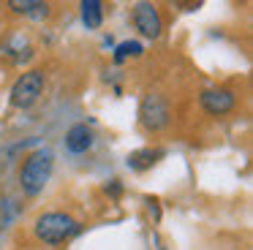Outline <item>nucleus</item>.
I'll list each match as a JSON object with an SVG mask.
<instances>
[{
    "instance_id": "nucleus-1",
    "label": "nucleus",
    "mask_w": 253,
    "mask_h": 250,
    "mask_svg": "<svg viewBox=\"0 0 253 250\" xmlns=\"http://www.w3.org/2000/svg\"><path fill=\"white\" fill-rule=\"evenodd\" d=\"M55 168V152L49 147H39L33 150L19 166V188L25 196H39L46 188Z\"/></svg>"
},
{
    "instance_id": "nucleus-2",
    "label": "nucleus",
    "mask_w": 253,
    "mask_h": 250,
    "mask_svg": "<svg viewBox=\"0 0 253 250\" xmlns=\"http://www.w3.org/2000/svg\"><path fill=\"white\" fill-rule=\"evenodd\" d=\"M33 231L41 242L60 245V242H68V239L77 237V234L82 231V226H79L77 217L66 215V212H44V215L36 217Z\"/></svg>"
},
{
    "instance_id": "nucleus-3",
    "label": "nucleus",
    "mask_w": 253,
    "mask_h": 250,
    "mask_svg": "<svg viewBox=\"0 0 253 250\" xmlns=\"http://www.w3.org/2000/svg\"><path fill=\"white\" fill-rule=\"evenodd\" d=\"M44 71L33 68V71H25L22 76H19L17 82H14L11 87V106L14 109H30L36 101L41 98V92H44Z\"/></svg>"
},
{
    "instance_id": "nucleus-4",
    "label": "nucleus",
    "mask_w": 253,
    "mask_h": 250,
    "mask_svg": "<svg viewBox=\"0 0 253 250\" xmlns=\"http://www.w3.org/2000/svg\"><path fill=\"white\" fill-rule=\"evenodd\" d=\"M169 120H171V112H169V103L164 101V95L150 92L142 101V106H139V123H142V128L155 133V130H164L169 125Z\"/></svg>"
},
{
    "instance_id": "nucleus-5",
    "label": "nucleus",
    "mask_w": 253,
    "mask_h": 250,
    "mask_svg": "<svg viewBox=\"0 0 253 250\" xmlns=\"http://www.w3.org/2000/svg\"><path fill=\"white\" fill-rule=\"evenodd\" d=\"M199 103H202V109L207 114L223 117V114H229L231 109L237 106V92L229 90V87H207V90H202V95H199Z\"/></svg>"
},
{
    "instance_id": "nucleus-6",
    "label": "nucleus",
    "mask_w": 253,
    "mask_h": 250,
    "mask_svg": "<svg viewBox=\"0 0 253 250\" xmlns=\"http://www.w3.org/2000/svg\"><path fill=\"white\" fill-rule=\"evenodd\" d=\"M133 27L144 38H158L161 30H164V19H161L158 8L153 3H136L133 5Z\"/></svg>"
},
{
    "instance_id": "nucleus-7",
    "label": "nucleus",
    "mask_w": 253,
    "mask_h": 250,
    "mask_svg": "<svg viewBox=\"0 0 253 250\" xmlns=\"http://www.w3.org/2000/svg\"><path fill=\"white\" fill-rule=\"evenodd\" d=\"M93 144H95V133L90 125L77 123L66 130V150L71 155H84L87 150H93Z\"/></svg>"
},
{
    "instance_id": "nucleus-8",
    "label": "nucleus",
    "mask_w": 253,
    "mask_h": 250,
    "mask_svg": "<svg viewBox=\"0 0 253 250\" xmlns=\"http://www.w3.org/2000/svg\"><path fill=\"white\" fill-rule=\"evenodd\" d=\"M8 8L14 14L30 16V19H46L49 16V3H41V0H11Z\"/></svg>"
},
{
    "instance_id": "nucleus-9",
    "label": "nucleus",
    "mask_w": 253,
    "mask_h": 250,
    "mask_svg": "<svg viewBox=\"0 0 253 250\" xmlns=\"http://www.w3.org/2000/svg\"><path fill=\"white\" fill-rule=\"evenodd\" d=\"M158 158H164V150H150V147H144V150H136L128 155V168H133V171H147V168H153L158 163Z\"/></svg>"
},
{
    "instance_id": "nucleus-10",
    "label": "nucleus",
    "mask_w": 253,
    "mask_h": 250,
    "mask_svg": "<svg viewBox=\"0 0 253 250\" xmlns=\"http://www.w3.org/2000/svg\"><path fill=\"white\" fill-rule=\"evenodd\" d=\"M79 8H82V22L90 27V30H98L101 22H104V3L101 0H84V3H79Z\"/></svg>"
},
{
    "instance_id": "nucleus-11",
    "label": "nucleus",
    "mask_w": 253,
    "mask_h": 250,
    "mask_svg": "<svg viewBox=\"0 0 253 250\" xmlns=\"http://www.w3.org/2000/svg\"><path fill=\"white\" fill-rule=\"evenodd\" d=\"M144 46L139 41H123L115 46V63H126L128 57H142Z\"/></svg>"
},
{
    "instance_id": "nucleus-12",
    "label": "nucleus",
    "mask_w": 253,
    "mask_h": 250,
    "mask_svg": "<svg viewBox=\"0 0 253 250\" xmlns=\"http://www.w3.org/2000/svg\"><path fill=\"white\" fill-rule=\"evenodd\" d=\"M8 220H11V209H8V201L0 196V228H6Z\"/></svg>"
},
{
    "instance_id": "nucleus-13",
    "label": "nucleus",
    "mask_w": 253,
    "mask_h": 250,
    "mask_svg": "<svg viewBox=\"0 0 253 250\" xmlns=\"http://www.w3.org/2000/svg\"><path fill=\"white\" fill-rule=\"evenodd\" d=\"M106 193H109L112 199H117V196L123 193V185H120V179H112V185H106Z\"/></svg>"
},
{
    "instance_id": "nucleus-14",
    "label": "nucleus",
    "mask_w": 253,
    "mask_h": 250,
    "mask_svg": "<svg viewBox=\"0 0 253 250\" xmlns=\"http://www.w3.org/2000/svg\"><path fill=\"white\" fill-rule=\"evenodd\" d=\"M147 204H150V212H153V217L158 220L161 217V209H158V199H147Z\"/></svg>"
}]
</instances>
